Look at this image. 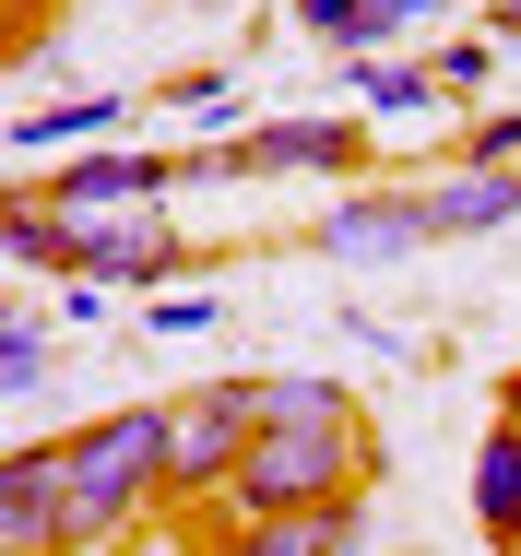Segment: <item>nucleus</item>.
I'll list each match as a JSON object with an SVG mask.
<instances>
[{
    "mask_svg": "<svg viewBox=\"0 0 521 556\" xmlns=\"http://www.w3.org/2000/svg\"><path fill=\"white\" fill-rule=\"evenodd\" d=\"M60 497H72V545H107L142 497H166V403H131L60 439Z\"/></svg>",
    "mask_w": 521,
    "mask_h": 556,
    "instance_id": "nucleus-1",
    "label": "nucleus"
},
{
    "mask_svg": "<svg viewBox=\"0 0 521 556\" xmlns=\"http://www.w3.org/2000/svg\"><path fill=\"white\" fill-rule=\"evenodd\" d=\"M166 108H178V130H202V142H249V96H237V84H178V96H166Z\"/></svg>",
    "mask_w": 521,
    "mask_h": 556,
    "instance_id": "nucleus-14",
    "label": "nucleus"
},
{
    "mask_svg": "<svg viewBox=\"0 0 521 556\" xmlns=\"http://www.w3.org/2000/svg\"><path fill=\"white\" fill-rule=\"evenodd\" d=\"M486 36H510V48H521V0H486Z\"/></svg>",
    "mask_w": 521,
    "mask_h": 556,
    "instance_id": "nucleus-21",
    "label": "nucleus"
},
{
    "mask_svg": "<svg viewBox=\"0 0 521 556\" xmlns=\"http://www.w3.org/2000/svg\"><path fill=\"white\" fill-rule=\"evenodd\" d=\"M426 225H438V237H486V225H521V178H510V166H450V178L426 190Z\"/></svg>",
    "mask_w": 521,
    "mask_h": 556,
    "instance_id": "nucleus-9",
    "label": "nucleus"
},
{
    "mask_svg": "<svg viewBox=\"0 0 521 556\" xmlns=\"http://www.w3.org/2000/svg\"><path fill=\"white\" fill-rule=\"evenodd\" d=\"M462 166H510V178H521V108L474 118V130H462Z\"/></svg>",
    "mask_w": 521,
    "mask_h": 556,
    "instance_id": "nucleus-17",
    "label": "nucleus"
},
{
    "mask_svg": "<svg viewBox=\"0 0 521 556\" xmlns=\"http://www.w3.org/2000/svg\"><path fill=\"white\" fill-rule=\"evenodd\" d=\"M426 24H438V0H380V48H368V60H392V48L426 36Z\"/></svg>",
    "mask_w": 521,
    "mask_h": 556,
    "instance_id": "nucleus-20",
    "label": "nucleus"
},
{
    "mask_svg": "<svg viewBox=\"0 0 521 556\" xmlns=\"http://www.w3.org/2000/svg\"><path fill=\"white\" fill-rule=\"evenodd\" d=\"M190 178V154H131V142H96V154H72L36 202L48 214H107V202H166Z\"/></svg>",
    "mask_w": 521,
    "mask_h": 556,
    "instance_id": "nucleus-5",
    "label": "nucleus"
},
{
    "mask_svg": "<svg viewBox=\"0 0 521 556\" xmlns=\"http://www.w3.org/2000/svg\"><path fill=\"white\" fill-rule=\"evenodd\" d=\"M426 72H438V96H474V84L498 72V36H450V48H438Z\"/></svg>",
    "mask_w": 521,
    "mask_h": 556,
    "instance_id": "nucleus-18",
    "label": "nucleus"
},
{
    "mask_svg": "<svg viewBox=\"0 0 521 556\" xmlns=\"http://www.w3.org/2000/svg\"><path fill=\"white\" fill-rule=\"evenodd\" d=\"M474 521H486L498 556H521V415H498L486 450H474Z\"/></svg>",
    "mask_w": 521,
    "mask_h": 556,
    "instance_id": "nucleus-10",
    "label": "nucleus"
},
{
    "mask_svg": "<svg viewBox=\"0 0 521 556\" xmlns=\"http://www.w3.org/2000/svg\"><path fill=\"white\" fill-rule=\"evenodd\" d=\"M368 473H380V450L356 439V427H261V439L237 450L225 497H237V521H273V509H332V497H356Z\"/></svg>",
    "mask_w": 521,
    "mask_h": 556,
    "instance_id": "nucleus-2",
    "label": "nucleus"
},
{
    "mask_svg": "<svg viewBox=\"0 0 521 556\" xmlns=\"http://www.w3.org/2000/svg\"><path fill=\"white\" fill-rule=\"evenodd\" d=\"M261 439V391L249 379H202L166 403V497H225L237 450Z\"/></svg>",
    "mask_w": 521,
    "mask_h": 556,
    "instance_id": "nucleus-3",
    "label": "nucleus"
},
{
    "mask_svg": "<svg viewBox=\"0 0 521 556\" xmlns=\"http://www.w3.org/2000/svg\"><path fill=\"white\" fill-rule=\"evenodd\" d=\"M249 391H261V427H356V391H344V379H309V367L249 379Z\"/></svg>",
    "mask_w": 521,
    "mask_h": 556,
    "instance_id": "nucleus-13",
    "label": "nucleus"
},
{
    "mask_svg": "<svg viewBox=\"0 0 521 556\" xmlns=\"http://www.w3.org/2000/svg\"><path fill=\"white\" fill-rule=\"evenodd\" d=\"M0 556H72V497H60V439L0 462Z\"/></svg>",
    "mask_w": 521,
    "mask_h": 556,
    "instance_id": "nucleus-6",
    "label": "nucleus"
},
{
    "mask_svg": "<svg viewBox=\"0 0 521 556\" xmlns=\"http://www.w3.org/2000/svg\"><path fill=\"white\" fill-rule=\"evenodd\" d=\"M107 130H131V96H60V108H24L12 118V154H96Z\"/></svg>",
    "mask_w": 521,
    "mask_h": 556,
    "instance_id": "nucleus-8",
    "label": "nucleus"
},
{
    "mask_svg": "<svg viewBox=\"0 0 521 556\" xmlns=\"http://www.w3.org/2000/svg\"><path fill=\"white\" fill-rule=\"evenodd\" d=\"M297 36L344 48V60H368V48H380V0H297Z\"/></svg>",
    "mask_w": 521,
    "mask_h": 556,
    "instance_id": "nucleus-15",
    "label": "nucleus"
},
{
    "mask_svg": "<svg viewBox=\"0 0 521 556\" xmlns=\"http://www.w3.org/2000/svg\"><path fill=\"white\" fill-rule=\"evenodd\" d=\"M368 118H261L249 142H202L190 178H356Z\"/></svg>",
    "mask_w": 521,
    "mask_h": 556,
    "instance_id": "nucleus-4",
    "label": "nucleus"
},
{
    "mask_svg": "<svg viewBox=\"0 0 521 556\" xmlns=\"http://www.w3.org/2000/svg\"><path fill=\"white\" fill-rule=\"evenodd\" d=\"M356 96H368L380 130H426V118H438V72H426V60H368Z\"/></svg>",
    "mask_w": 521,
    "mask_h": 556,
    "instance_id": "nucleus-12",
    "label": "nucleus"
},
{
    "mask_svg": "<svg viewBox=\"0 0 521 556\" xmlns=\"http://www.w3.org/2000/svg\"><path fill=\"white\" fill-rule=\"evenodd\" d=\"M356 545V497H332V509H273V521H237V545L225 556H344Z\"/></svg>",
    "mask_w": 521,
    "mask_h": 556,
    "instance_id": "nucleus-11",
    "label": "nucleus"
},
{
    "mask_svg": "<svg viewBox=\"0 0 521 556\" xmlns=\"http://www.w3.org/2000/svg\"><path fill=\"white\" fill-rule=\"evenodd\" d=\"M213 320H225V308H213V296H154V308H142V332H166V343H190V332H213Z\"/></svg>",
    "mask_w": 521,
    "mask_h": 556,
    "instance_id": "nucleus-19",
    "label": "nucleus"
},
{
    "mask_svg": "<svg viewBox=\"0 0 521 556\" xmlns=\"http://www.w3.org/2000/svg\"><path fill=\"white\" fill-rule=\"evenodd\" d=\"M426 190H392V202H332L320 214V261H392V249H426Z\"/></svg>",
    "mask_w": 521,
    "mask_h": 556,
    "instance_id": "nucleus-7",
    "label": "nucleus"
},
{
    "mask_svg": "<svg viewBox=\"0 0 521 556\" xmlns=\"http://www.w3.org/2000/svg\"><path fill=\"white\" fill-rule=\"evenodd\" d=\"M510 415H521V379H510Z\"/></svg>",
    "mask_w": 521,
    "mask_h": 556,
    "instance_id": "nucleus-22",
    "label": "nucleus"
},
{
    "mask_svg": "<svg viewBox=\"0 0 521 556\" xmlns=\"http://www.w3.org/2000/svg\"><path fill=\"white\" fill-rule=\"evenodd\" d=\"M36 379H48V332L12 308V320H0V391H36Z\"/></svg>",
    "mask_w": 521,
    "mask_h": 556,
    "instance_id": "nucleus-16",
    "label": "nucleus"
}]
</instances>
